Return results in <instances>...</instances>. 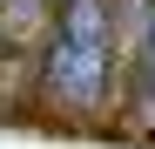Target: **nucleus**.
<instances>
[{
  "label": "nucleus",
  "instance_id": "obj_2",
  "mask_svg": "<svg viewBox=\"0 0 155 149\" xmlns=\"http://www.w3.org/2000/svg\"><path fill=\"white\" fill-rule=\"evenodd\" d=\"M20 7H34V0H20Z\"/></svg>",
  "mask_w": 155,
  "mask_h": 149
},
{
  "label": "nucleus",
  "instance_id": "obj_1",
  "mask_svg": "<svg viewBox=\"0 0 155 149\" xmlns=\"http://www.w3.org/2000/svg\"><path fill=\"white\" fill-rule=\"evenodd\" d=\"M108 54H115V14L108 0H61L54 47H47V95L61 109H101L108 102Z\"/></svg>",
  "mask_w": 155,
  "mask_h": 149
}]
</instances>
